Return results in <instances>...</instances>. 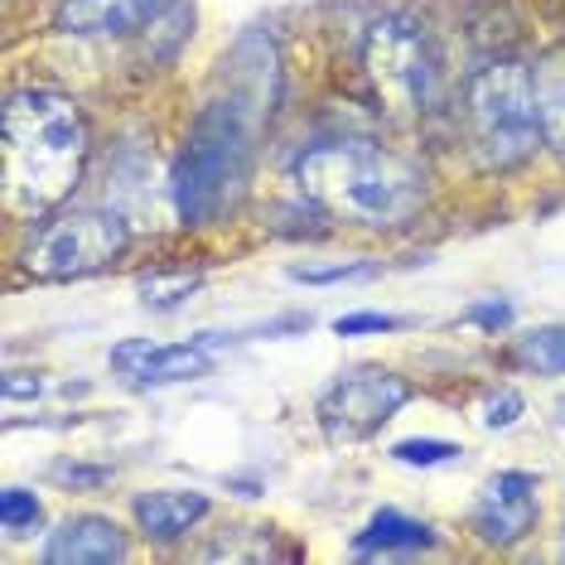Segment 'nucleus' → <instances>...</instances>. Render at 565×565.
Here are the masks:
<instances>
[{"label": "nucleus", "instance_id": "20", "mask_svg": "<svg viewBox=\"0 0 565 565\" xmlns=\"http://www.w3.org/2000/svg\"><path fill=\"white\" fill-rule=\"evenodd\" d=\"M518 416H522V396L518 392H512V387H503V392H498V396H488V402H483V426L488 430H508V426H518Z\"/></svg>", "mask_w": 565, "mask_h": 565}, {"label": "nucleus", "instance_id": "22", "mask_svg": "<svg viewBox=\"0 0 565 565\" xmlns=\"http://www.w3.org/2000/svg\"><path fill=\"white\" fill-rule=\"evenodd\" d=\"M396 329L392 315H343L333 319V333H343V339H353V333H387Z\"/></svg>", "mask_w": 565, "mask_h": 565}, {"label": "nucleus", "instance_id": "3", "mask_svg": "<svg viewBox=\"0 0 565 565\" xmlns=\"http://www.w3.org/2000/svg\"><path fill=\"white\" fill-rule=\"evenodd\" d=\"M252 170V117L247 107L233 102H213L194 121L184 140V156L174 164V209L189 227L213 223L223 209H233L237 194L247 189Z\"/></svg>", "mask_w": 565, "mask_h": 565}, {"label": "nucleus", "instance_id": "2", "mask_svg": "<svg viewBox=\"0 0 565 565\" xmlns=\"http://www.w3.org/2000/svg\"><path fill=\"white\" fill-rule=\"evenodd\" d=\"M295 179L310 203L358 227H402L426 203L420 174L372 140H329L305 150Z\"/></svg>", "mask_w": 565, "mask_h": 565}, {"label": "nucleus", "instance_id": "1", "mask_svg": "<svg viewBox=\"0 0 565 565\" xmlns=\"http://www.w3.org/2000/svg\"><path fill=\"white\" fill-rule=\"evenodd\" d=\"M6 156V203L15 213H44L73 194L87 160V121L73 97L49 87H24L0 117Z\"/></svg>", "mask_w": 565, "mask_h": 565}, {"label": "nucleus", "instance_id": "8", "mask_svg": "<svg viewBox=\"0 0 565 565\" xmlns=\"http://www.w3.org/2000/svg\"><path fill=\"white\" fill-rule=\"evenodd\" d=\"M536 512H542L536 508V479L508 469V473H498V479H488L479 503H473V532H479L488 546H518L536 526Z\"/></svg>", "mask_w": 565, "mask_h": 565}, {"label": "nucleus", "instance_id": "18", "mask_svg": "<svg viewBox=\"0 0 565 565\" xmlns=\"http://www.w3.org/2000/svg\"><path fill=\"white\" fill-rule=\"evenodd\" d=\"M455 455H459V445H449V440H396L392 445V459L396 465H411V469L449 465Z\"/></svg>", "mask_w": 565, "mask_h": 565}, {"label": "nucleus", "instance_id": "16", "mask_svg": "<svg viewBox=\"0 0 565 565\" xmlns=\"http://www.w3.org/2000/svg\"><path fill=\"white\" fill-rule=\"evenodd\" d=\"M40 498L34 493H24V488H6L0 493V526H6V536H24V532H34L40 526Z\"/></svg>", "mask_w": 565, "mask_h": 565}, {"label": "nucleus", "instance_id": "13", "mask_svg": "<svg viewBox=\"0 0 565 565\" xmlns=\"http://www.w3.org/2000/svg\"><path fill=\"white\" fill-rule=\"evenodd\" d=\"M536 78V117H542V140L556 156H565V54H551Z\"/></svg>", "mask_w": 565, "mask_h": 565}, {"label": "nucleus", "instance_id": "19", "mask_svg": "<svg viewBox=\"0 0 565 565\" xmlns=\"http://www.w3.org/2000/svg\"><path fill=\"white\" fill-rule=\"evenodd\" d=\"M184 24H189V6L156 10V15H150V54H156V58L174 54L179 40H184Z\"/></svg>", "mask_w": 565, "mask_h": 565}, {"label": "nucleus", "instance_id": "24", "mask_svg": "<svg viewBox=\"0 0 565 565\" xmlns=\"http://www.w3.org/2000/svg\"><path fill=\"white\" fill-rule=\"evenodd\" d=\"M63 483H102L107 479V469H73V465H63V469H54Z\"/></svg>", "mask_w": 565, "mask_h": 565}, {"label": "nucleus", "instance_id": "11", "mask_svg": "<svg viewBox=\"0 0 565 565\" xmlns=\"http://www.w3.org/2000/svg\"><path fill=\"white\" fill-rule=\"evenodd\" d=\"M164 6V0H63L54 30L63 34H83V40H97V34H131L140 24H150V15Z\"/></svg>", "mask_w": 565, "mask_h": 565}, {"label": "nucleus", "instance_id": "15", "mask_svg": "<svg viewBox=\"0 0 565 565\" xmlns=\"http://www.w3.org/2000/svg\"><path fill=\"white\" fill-rule=\"evenodd\" d=\"M518 363L532 372H546V377L565 372V324L532 329L526 339H518Z\"/></svg>", "mask_w": 565, "mask_h": 565}, {"label": "nucleus", "instance_id": "10", "mask_svg": "<svg viewBox=\"0 0 565 565\" xmlns=\"http://www.w3.org/2000/svg\"><path fill=\"white\" fill-rule=\"evenodd\" d=\"M44 561L49 565H111V561H126V536L111 518H68L58 532H49V546H44Z\"/></svg>", "mask_w": 565, "mask_h": 565}, {"label": "nucleus", "instance_id": "7", "mask_svg": "<svg viewBox=\"0 0 565 565\" xmlns=\"http://www.w3.org/2000/svg\"><path fill=\"white\" fill-rule=\"evenodd\" d=\"M406 402H411V387L396 372L358 367L319 396V420H324L333 440H363V435L387 426Z\"/></svg>", "mask_w": 565, "mask_h": 565}, {"label": "nucleus", "instance_id": "14", "mask_svg": "<svg viewBox=\"0 0 565 565\" xmlns=\"http://www.w3.org/2000/svg\"><path fill=\"white\" fill-rule=\"evenodd\" d=\"M358 551H420V546H435V532L426 522H411L402 512H382L372 518L363 532H358Z\"/></svg>", "mask_w": 565, "mask_h": 565}, {"label": "nucleus", "instance_id": "4", "mask_svg": "<svg viewBox=\"0 0 565 565\" xmlns=\"http://www.w3.org/2000/svg\"><path fill=\"white\" fill-rule=\"evenodd\" d=\"M469 140L483 164L512 170L542 146V117H536V78L518 58H498L469 78L465 93Z\"/></svg>", "mask_w": 565, "mask_h": 565}, {"label": "nucleus", "instance_id": "26", "mask_svg": "<svg viewBox=\"0 0 565 565\" xmlns=\"http://www.w3.org/2000/svg\"><path fill=\"white\" fill-rule=\"evenodd\" d=\"M561 561H565V532H561Z\"/></svg>", "mask_w": 565, "mask_h": 565}, {"label": "nucleus", "instance_id": "12", "mask_svg": "<svg viewBox=\"0 0 565 565\" xmlns=\"http://www.w3.org/2000/svg\"><path fill=\"white\" fill-rule=\"evenodd\" d=\"M209 518V498L184 493V488H160V493H140L136 498V522L146 536L156 542H179L194 522Z\"/></svg>", "mask_w": 565, "mask_h": 565}, {"label": "nucleus", "instance_id": "21", "mask_svg": "<svg viewBox=\"0 0 565 565\" xmlns=\"http://www.w3.org/2000/svg\"><path fill=\"white\" fill-rule=\"evenodd\" d=\"M295 280H305V286H333V280H363V276H372V266H329V271H310V266H295L290 271Z\"/></svg>", "mask_w": 565, "mask_h": 565}, {"label": "nucleus", "instance_id": "25", "mask_svg": "<svg viewBox=\"0 0 565 565\" xmlns=\"http://www.w3.org/2000/svg\"><path fill=\"white\" fill-rule=\"evenodd\" d=\"M469 319H479V324H508L512 310H508V305H479Z\"/></svg>", "mask_w": 565, "mask_h": 565}, {"label": "nucleus", "instance_id": "23", "mask_svg": "<svg viewBox=\"0 0 565 565\" xmlns=\"http://www.w3.org/2000/svg\"><path fill=\"white\" fill-rule=\"evenodd\" d=\"M44 392V377L40 372H10L6 377V402H20V396H40Z\"/></svg>", "mask_w": 565, "mask_h": 565}, {"label": "nucleus", "instance_id": "6", "mask_svg": "<svg viewBox=\"0 0 565 565\" xmlns=\"http://www.w3.org/2000/svg\"><path fill=\"white\" fill-rule=\"evenodd\" d=\"M126 242H131V227L121 223V213L78 209V213H58L54 223H44L20 262L34 280H83V276L107 271L126 252Z\"/></svg>", "mask_w": 565, "mask_h": 565}, {"label": "nucleus", "instance_id": "9", "mask_svg": "<svg viewBox=\"0 0 565 565\" xmlns=\"http://www.w3.org/2000/svg\"><path fill=\"white\" fill-rule=\"evenodd\" d=\"M111 367H121L140 387H164V382H194L213 367V353L203 349V339L194 343H174V349H160V343H121L111 349Z\"/></svg>", "mask_w": 565, "mask_h": 565}, {"label": "nucleus", "instance_id": "5", "mask_svg": "<svg viewBox=\"0 0 565 565\" xmlns=\"http://www.w3.org/2000/svg\"><path fill=\"white\" fill-rule=\"evenodd\" d=\"M363 73L387 117L396 121L420 117L435 87V54L426 24L406 15V10H387L382 20H372L363 40Z\"/></svg>", "mask_w": 565, "mask_h": 565}, {"label": "nucleus", "instance_id": "17", "mask_svg": "<svg viewBox=\"0 0 565 565\" xmlns=\"http://www.w3.org/2000/svg\"><path fill=\"white\" fill-rule=\"evenodd\" d=\"M203 286L199 276H146L140 280V295H146L150 310H174L179 300H189Z\"/></svg>", "mask_w": 565, "mask_h": 565}]
</instances>
